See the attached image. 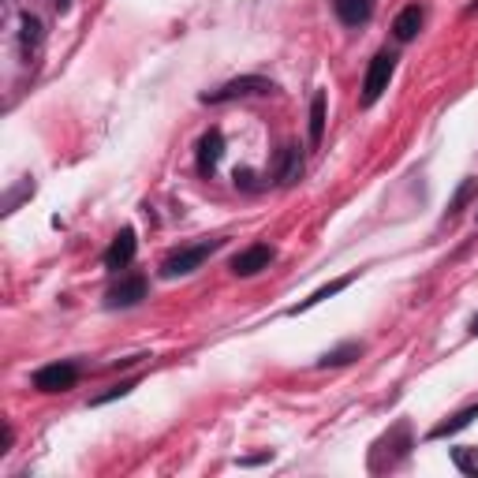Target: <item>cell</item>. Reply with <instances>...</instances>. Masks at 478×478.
<instances>
[{
  "instance_id": "cell-7",
  "label": "cell",
  "mask_w": 478,
  "mask_h": 478,
  "mask_svg": "<svg viewBox=\"0 0 478 478\" xmlns=\"http://www.w3.org/2000/svg\"><path fill=\"white\" fill-rule=\"evenodd\" d=\"M42 42H45V26H42V19H38V15H30V12H23V19H19V49H23V56H26V60H34L38 49H42Z\"/></svg>"
},
{
  "instance_id": "cell-18",
  "label": "cell",
  "mask_w": 478,
  "mask_h": 478,
  "mask_svg": "<svg viewBox=\"0 0 478 478\" xmlns=\"http://www.w3.org/2000/svg\"><path fill=\"white\" fill-rule=\"evenodd\" d=\"M474 187H478L474 180H463V183H460V190H456V199L449 202V217H456V213H460L463 206H467V199L474 195Z\"/></svg>"
},
{
  "instance_id": "cell-2",
  "label": "cell",
  "mask_w": 478,
  "mask_h": 478,
  "mask_svg": "<svg viewBox=\"0 0 478 478\" xmlns=\"http://www.w3.org/2000/svg\"><path fill=\"white\" fill-rule=\"evenodd\" d=\"M393 72H396V56L393 53H377L366 68V83H363V105H374L381 93L389 90L393 83Z\"/></svg>"
},
{
  "instance_id": "cell-1",
  "label": "cell",
  "mask_w": 478,
  "mask_h": 478,
  "mask_svg": "<svg viewBox=\"0 0 478 478\" xmlns=\"http://www.w3.org/2000/svg\"><path fill=\"white\" fill-rule=\"evenodd\" d=\"M213 250H217V239L195 243V247H180V250H172L169 259L161 262V273H165V277H187V273H195Z\"/></svg>"
},
{
  "instance_id": "cell-10",
  "label": "cell",
  "mask_w": 478,
  "mask_h": 478,
  "mask_svg": "<svg viewBox=\"0 0 478 478\" xmlns=\"http://www.w3.org/2000/svg\"><path fill=\"white\" fill-rule=\"evenodd\" d=\"M423 8L419 5H407L396 19H393V34H396V42H411V38H415L419 34V30H423Z\"/></svg>"
},
{
  "instance_id": "cell-6",
  "label": "cell",
  "mask_w": 478,
  "mask_h": 478,
  "mask_svg": "<svg viewBox=\"0 0 478 478\" xmlns=\"http://www.w3.org/2000/svg\"><path fill=\"white\" fill-rule=\"evenodd\" d=\"M132 259H135V232H132V229H123V232L109 243V250H105V269L120 273V269L132 266Z\"/></svg>"
},
{
  "instance_id": "cell-19",
  "label": "cell",
  "mask_w": 478,
  "mask_h": 478,
  "mask_svg": "<svg viewBox=\"0 0 478 478\" xmlns=\"http://www.w3.org/2000/svg\"><path fill=\"white\" fill-rule=\"evenodd\" d=\"M135 385H132V381H123V385H112L109 393H102V396H93V404H109V400H116V396H127V393H132Z\"/></svg>"
},
{
  "instance_id": "cell-20",
  "label": "cell",
  "mask_w": 478,
  "mask_h": 478,
  "mask_svg": "<svg viewBox=\"0 0 478 478\" xmlns=\"http://www.w3.org/2000/svg\"><path fill=\"white\" fill-rule=\"evenodd\" d=\"M56 8H60V12H68V8H72V0H56Z\"/></svg>"
},
{
  "instance_id": "cell-14",
  "label": "cell",
  "mask_w": 478,
  "mask_h": 478,
  "mask_svg": "<svg viewBox=\"0 0 478 478\" xmlns=\"http://www.w3.org/2000/svg\"><path fill=\"white\" fill-rule=\"evenodd\" d=\"M347 284H352V277H340V280H333V284H326V288H317L310 299H303L299 307H292V314H307L310 307H317V303H326V299H333L337 292H344L347 288Z\"/></svg>"
},
{
  "instance_id": "cell-5",
  "label": "cell",
  "mask_w": 478,
  "mask_h": 478,
  "mask_svg": "<svg viewBox=\"0 0 478 478\" xmlns=\"http://www.w3.org/2000/svg\"><path fill=\"white\" fill-rule=\"evenodd\" d=\"M269 262H273V247H266V243H254V247L239 250L236 259H232V273H236V277H254V273L269 269Z\"/></svg>"
},
{
  "instance_id": "cell-17",
  "label": "cell",
  "mask_w": 478,
  "mask_h": 478,
  "mask_svg": "<svg viewBox=\"0 0 478 478\" xmlns=\"http://www.w3.org/2000/svg\"><path fill=\"white\" fill-rule=\"evenodd\" d=\"M453 463H456L463 474H474V478H478V449H474V444H463V449H453Z\"/></svg>"
},
{
  "instance_id": "cell-8",
  "label": "cell",
  "mask_w": 478,
  "mask_h": 478,
  "mask_svg": "<svg viewBox=\"0 0 478 478\" xmlns=\"http://www.w3.org/2000/svg\"><path fill=\"white\" fill-rule=\"evenodd\" d=\"M139 299H146V277H123L116 288H109V307H135Z\"/></svg>"
},
{
  "instance_id": "cell-9",
  "label": "cell",
  "mask_w": 478,
  "mask_h": 478,
  "mask_svg": "<svg viewBox=\"0 0 478 478\" xmlns=\"http://www.w3.org/2000/svg\"><path fill=\"white\" fill-rule=\"evenodd\" d=\"M220 153H225V135H220V132H206L202 142H199V169L206 176L220 165Z\"/></svg>"
},
{
  "instance_id": "cell-12",
  "label": "cell",
  "mask_w": 478,
  "mask_h": 478,
  "mask_svg": "<svg viewBox=\"0 0 478 478\" xmlns=\"http://www.w3.org/2000/svg\"><path fill=\"white\" fill-rule=\"evenodd\" d=\"M478 419V404H471V407H463V411H456V415L449 419V423H441V426H434L430 430V437L437 441V437H449V434H460L463 426H471Z\"/></svg>"
},
{
  "instance_id": "cell-3",
  "label": "cell",
  "mask_w": 478,
  "mask_h": 478,
  "mask_svg": "<svg viewBox=\"0 0 478 478\" xmlns=\"http://www.w3.org/2000/svg\"><path fill=\"white\" fill-rule=\"evenodd\" d=\"M269 90H273V83H269V79H262V75H243V79H232V83H225V86H217V90L202 93V102L220 105V102L250 98V93H269Z\"/></svg>"
},
{
  "instance_id": "cell-15",
  "label": "cell",
  "mask_w": 478,
  "mask_h": 478,
  "mask_svg": "<svg viewBox=\"0 0 478 478\" xmlns=\"http://www.w3.org/2000/svg\"><path fill=\"white\" fill-rule=\"evenodd\" d=\"M303 176V153L296 146H288L280 153V183H296Z\"/></svg>"
},
{
  "instance_id": "cell-11",
  "label": "cell",
  "mask_w": 478,
  "mask_h": 478,
  "mask_svg": "<svg viewBox=\"0 0 478 478\" xmlns=\"http://www.w3.org/2000/svg\"><path fill=\"white\" fill-rule=\"evenodd\" d=\"M333 8H337V19L344 26H359L370 19L374 12V0H333Z\"/></svg>"
},
{
  "instance_id": "cell-4",
  "label": "cell",
  "mask_w": 478,
  "mask_h": 478,
  "mask_svg": "<svg viewBox=\"0 0 478 478\" xmlns=\"http://www.w3.org/2000/svg\"><path fill=\"white\" fill-rule=\"evenodd\" d=\"M75 381H79L75 363H49L34 374V389L38 393H68V389H75Z\"/></svg>"
},
{
  "instance_id": "cell-16",
  "label": "cell",
  "mask_w": 478,
  "mask_h": 478,
  "mask_svg": "<svg viewBox=\"0 0 478 478\" xmlns=\"http://www.w3.org/2000/svg\"><path fill=\"white\" fill-rule=\"evenodd\" d=\"M363 356V344H344L337 347V352H326L322 359H317V366H344V363H352Z\"/></svg>"
},
{
  "instance_id": "cell-13",
  "label": "cell",
  "mask_w": 478,
  "mask_h": 478,
  "mask_svg": "<svg viewBox=\"0 0 478 478\" xmlns=\"http://www.w3.org/2000/svg\"><path fill=\"white\" fill-rule=\"evenodd\" d=\"M322 132H326V90H317L310 98V142L314 146L322 142Z\"/></svg>"
},
{
  "instance_id": "cell-21",
  "label": "cell",
  "mask_w": 478,
  "mask_h": 478,
  "mask_svg": "<svg viewBox=\"0 0 478 478\" xmlns=\"http://www.w3.org/2000/svg\"><path fill=\"white\" fill-rule=\"evenodd\" d=\"M471 333H474V337H478V314H474V322H471Z\"/></svg>"
}]
</instances>
